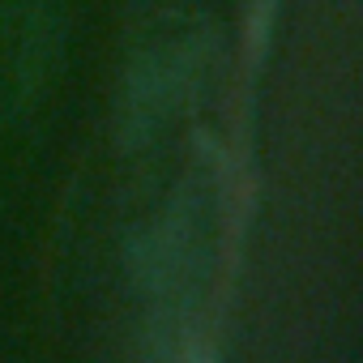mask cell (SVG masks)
<instances>
[{
	"label": "cell",
	"instance_id": "7a4b0ae2",
	"mask_svg": "<svg viewBox=\"0 0 363 363\" xmlns=\"http://www.w3.org/2000/svg\"><path fill=\"white\" fill-rule=\"evenodd\" d=\"M128 265H133V282L154 303L184 295L189 282L197 278V265H201V218H197V201L175 197L162 218H154L141 235H133Z\"/></svg>",
	"mask_w": 363,
	"mask_h": 363
},
{
	"label": "cell",
	"instance_id": "5b68a950",
	"mask_svg": "<svg viewBox=\"0 0 363 363\" xmlns=\"http://www.w3.org/2000/svg\"><path fill=\"white\" fill-rule=\"evenodd\" d=\"M179 363H214V359H210V354H193V350H189L184 359H179Z\"/></svg>",
	"mask_w": 363,
	"mask_h": 363
},
{
	"label": "cell",
	"instance_id": "277c9868",
	"mask_svg": "<svg viewBox=\"0 0 363 363\" xmlns=\"http://www.w3.org/2000/svg\"><path fill=\"white\" fill-rule=\"evenodd\" d=\"M274 18H278V0H244V60L248 65L265 60Z\"/></svg>",
	"mask_w": 363,
	"mask_h": 363
},
{
	"label": "cell",
	"instance_id": "3957f363",
	"mask_svg": "<svg viewBox=\"0 0 363 363\" xmlns=\"http://www.w3.org/2000/svg\"><path fill=\"white\" fill-rule=\"evenodd\" d=\"M9 43H13V77L22 90H35L56 56L60 18L52 0H13L9 5Z\"/></svg>",
	"mask_w": 363,
	"mask_h": 363
},
{
	"label": "cell",
	"instance_id": "6da1fadb",
	"mask_svg": "<svg viewBox=\"0 0 363 363\" xmlns=\"http://www.w3.org/2000/svg\"><path fill=\"white\" fill-rule=\"evenodd\" d=\"M201 69V39L193 30H175L150 39L124 69L116 107H111V137L120 150H141L158 137V128L184 107L189 90L197 86Z\"/></svg>",
	"mask_w": 363,
	"mask_h": 363
}]
</instances>
